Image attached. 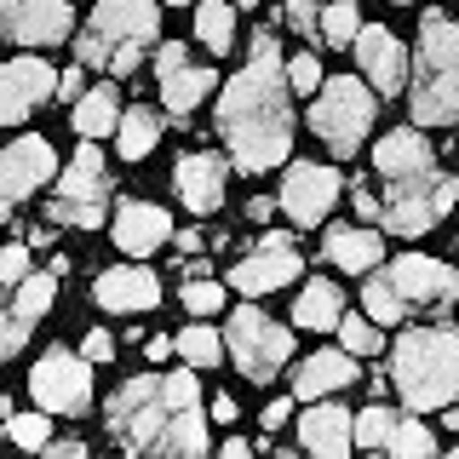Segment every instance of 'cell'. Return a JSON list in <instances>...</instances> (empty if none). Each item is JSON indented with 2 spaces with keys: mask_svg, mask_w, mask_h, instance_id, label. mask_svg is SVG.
Here are the masks:
<instances>
[{
  "mask_svg": "<svg viewBox=\"0 0 459 459\" xmlns=\"http://www.w3.org/2000/svg\"><path fill=\"white\" fill-rule=\"evenodd\" d=\"M219 133L230 143V161L241 172H270L293 150V109H287V75L276 64L270 29L253 35V57L219 98Z\"/></svg>",
  "mask_w": 459,
  "mask_h": 459,
  "instance_id": "1",
  "label": "cell"
},
{
  "mask_svg": "<svg viewBox=\"0 0 459 459\" xmlns=\"http://www.w3.org/2000/svg\"><path fill=\"white\" fill-rule=\"evenodd\" d=\"M109 430L133 454H207L195 373H138L109 396Z\"/></svg>",
  "mask_w": 459,
  "mask_h": 459,
  "instance_id": "2",
  "label": "cell"
},
{
  "mask_svg": "<svg viewBox=\"0 0 459 459\" xmlns=\"http://www.w3.org/2000/svg\"><path fill=\"white\" fill-rule=\"evenodd\" d=\"M373 167H379V178H385L379 219H385L391 236H425V230L459 201V178L437 172V155H430V143L413 133V126H402V133L385 138L379 150H373Z\"/></svg>",
  "mask_w": 459,
  "mask_h": 459,
  "instance_id": "3",
  "label": "cell"
},
{
  "mask_svg": "<svg viewBox=\"0 0 459 459\" xmlns=\"http://www.w3.org/2000/svg\"><path fill=\"white\" fill-rule=\"evenodd\" d=\"M391 385L408 408H448L459 402V327H413L391 351Z\"/></svg>",
  "mask_w": 459,
  "mask_h": 459,
  "instance_id": "4",
  "label": "cell"
},
{
  "mask_svg": "<svg viewBox=\"0 0 459 459\" xmlns=\"http://www.w3.org/2000/svg\"><path fill=\"white\" fill-rule=\"evenodd\" d=\"M408 109H413V121H420V126L459 121V23L442 18V12H425Z\"/></svg>",
  "mask_w": 459,
  "mask_h": 459,
  "instance_id": "5",
  "label": "cell"
},
{
  "mask_svg": "<svg viewBox=\"0 0 459 459\" xmlns=\"http://www.w3.org/2000/svg\"><path fill=\"white\" fill-rule=\"evenodd\" d=\"M155 29H161V6H155V0H98L75 52H81V64H92V69L104 64L115 75H133L143 47L155 40Z\"/></svg>",
  "mask_w": 459,
  "mask_h": 459,
  "instance_id": "6",
  "label": "cell"
},
{
  "mask_svg": "<svg viewBox=\"0 0 459 459\" xmlns=\"http://www.w3.org/2000/svg\"><path fill=\"white\" fill-rule=\"evenodd\" d=\"M104 195H109V172H104V155H98V138H86L75 150V161L64 167V178H57V195L47 201V219L75 224V230H98L104 224Z\"/></svg>",
  "mask_w": 459,
  "mask_h": 459,
  "instance_id": "7",
  "label": "cell"
},
{
  "mask_svg": "<svg viewBox=\"0 0 459 459\" xmlns=\"http://www.w3.org/2000/svg\"><path fill=\"white\" fill-rule=\"evenodd\" d=\"M310 126L322 133V143H327L333 155H356V150H362V138H368V126H373V98H368V86L351 81V75L327 81L322 98L310 104Z\"/></svg>",
  "mask_w": 459,
  "mask_h": 459,
  "instance_id": "8",
  "label": "cell"
},
{
  "mask_svg": "<svg viewBox=\"0 0 459 459\" xmlns=\"http://www.w3.org/2000/svg\"><path fill=\"white\" fill-rule=\"evenodd\" d=\"M230 356H236V368L247 373L253 385H264V379H276V368L293 356V333L287 327H276L264 310H236L230 316Z\"/></svg>",
  "mask_w": 459,
  "mask_h": 459,
  "instance_id": "9",
  "label": "cell"
},
{
  "mask_svg": "<svg viewBox=\"0 0 459 459\" xmlns=\"http://www.w3.org/2000/svg\"><path fill=\"white\" fill-rule=\"evenodd\" d=\"M29 391L47 413H86L92 402V356H69V351H47L29 373Z\"/></svg>",
  "mask_w": 459,
  "mask_h": 459,
  "instance_id": "10",
  "label": "cell"
},
{
  "mask_svg": "<svg viewBox=\"0 0 459 459\" xmlns=\"http://www.w3.org/2000/svg\"><path fill=\"white\" fill-rule=\"evenodd\" d=\"M0 35L18 47H57L69 35V0H0Z\"/></svg>",
  "mask_w": 459,
  "mask_h": 459,
  "instance_id": "11",
  "label": "cell"
},
{
  "mask_svg": "<svg viewBox=\"0 0 459 459\" xmlns=\"http://www.w3.org/2000/svg\"><path fill=\"white\" fill-rule=\"evenodd\" d=\"M333 201H339V172H333V167H322V161L287 167L281 207H287V219H293V224H322Z\"/></svg>",
  "mask_w": 459,
  "mask_h": 459,
  "instance_id": "12",
  "label": "cell"
},
{
  "mask_svg": "<svg viewBox=\"0 0 459 459\" xmlns=\"http://www.w3.org/2000/svg\"><path fill=\"white\" fill-rule=\"evenodd\" d=\"M57 75L47 69V57H12L0 64V126H18L35 104H47V92Z\"/></svg>",
  "mask_w": 459,
  "mask_h": 459,
  "instance_id": "13",
  "label": "cell"
},
{
  "mask_svg": "<svg viewBox=\"0 0 459 459\" xmlns=\"http://www.w3.org/2000/svg\"><path fill=\"white\" fill-rule=\"evenodd\" d=\"M293 276H299V253L287 247V236H264L253 258L230 264V287H241V293H276Z\"/></svg>",
  "mask_w": 459,
  "mask_h": 459,
  "instance_id": "14",
  "label": "cell"
},
{
  "mask_svg": "<svg viewBox=\"0 0 459 459\" xmlns=\"http://www.w3.org/2000/svg\"><path fill=\"white\" fill-rule=\"evenodd\" d=\"M385 276L396 281V293L408 299V305H448L459 293V276L448 264H437V258H425V253H402Z\"/></svg>",
  "mask_w": 459,
  "mask_h": 459,
  "instance_id": "15",
  "label": "cell"
},
{
  "mask_svg": "<svg viewBox=\"0 0 459 459\" xmlns=\"http://www.w3.org/2000/svg\"><path fill=\"white\" fill-rule=\"evenodd\" d=\"M52 178V143L47 138H18L0 150V201H23Z\"/></svg>",
  "mask_w": 459,
  "mask_h": 459,
  "instance_id": "16",
  "label": "cell"
},
{
  "mask_svg": "<svg viewBox=\"0 0 459 459\" xmlns=\"http://www.w3.org/2000/svg\"><path fill=\"white\" fill-rule=\"evenodd\" d=\"M155 75H161V98H167L172 115H190L201 98L212 92V69L190 64L184 47H161V52H155Z\"/></svg>",
  "mask_w": 459,
  "mask_h": 459,
  "instance_id": "17",
  "label": "cell"
},
{
  "mask_svg": "<svg viewBox=\"0 0 459 459\" xmlns=\"http://www.w3.org/2000/svg\"><path fill=\"white\" fill-rule=\"evenodd\" d=\"M172 190L190 212H219L224 207V161L219 155H184L172 167Z\"/></svg>",
  "mask_w": 459,
  "mask_h": 459,
  "instance_id": "18",
  "label": "cell"
},
{
  "mask_svg": "<svg viewBox=\"0 0 459 459\" xmlns=\"http://www.w3.org/2000/svg\"><path fill=\"white\" fill-rule=\"evenodd\" d=\"M167 236H172V219L161 207H150V201H121V207H115V247L121 253L143 258V253L161 247Z\"/></svg>",
  "mask_w": 459,
  "mask_h": 459,
  "instance_id": "19",
  "label": "cell"
},
{
  "mask_svg": "<svg viewBox=\"0 0 459 459\" xmlns=\"http://www.w3.org/2000/svg\"><path fill=\"white\" fill-rule=\"evenodd\" d=\"M356 57H362L368 81L379 86V92H402V81H408V57H402V40L391 29L368 23L362 35H356Z\"/></svg>",
  "mask_w": 459,
  "mask_h": 459,
  "instance_id": "20",
  "label": "cell"
},
{
  "mask_svg": "<svg viewBox=\"0 0 459 459\" xmlns=\"http://www.w3.org/2000/svg\"><path fill=\"white\" fill-rule=\"evenodd\" d=\"M98 305L104 310H155L161 305V281H155V270H133V264H121V270H104L98 276Z\"/></svg>",
  "mask_w": 459,
  "mask_h": 459,
  "instance_id": "21",
  "label": "cell"
},
{
  "mask_svg": "<svg viewBox=\"0 0 459 459\" xmlns=\"http://www.w3.org/2000/svg\"><path fill=\"white\" fill-rule=\"evenodd\" d=\"M299 437H305L310 454L339 459V454H351V442H356V420L339 408V402H316L305 420H299Z\"/></svg>",
  "mask_w": 459,
  "mask_h": 459,
  "instance_id": "22",
  "label": "cell"
},
{
  "mask_svg": "<svg viewBox=\"0 0 459 459\" xmlns=\"http://www.w3.org/2000/svg\"><path fill=\"white\" fill-rule=\"evenodd\" d=\"M351 379H356V362H351V351H322V356H310V362L293 373V396H305V402H322V396L344 391Z\"/></svg>",
  "mask_w": 459,
  "mask_h": 459,
  "instance_id": "23",
  "label": "cell"
},
{
  "mask_svg": "<svg viewBox=\"0 0 459 459\" xmlns=\"http://www.w3.org/2000/svg\"><path fill=\"white\" fill-rule=\"evenodd\" d=\"M322 253L333 258L339 270H356V276H368L373 264L385 258V241L373 236V230H356V224H339V230H327V241H322Z\"/></svg>",
  "mask_w": 459,
  "mask_h": 459,
  "instance_id": "24",
  "label": "cell"
},
{
  "mask_svg": "<svg viewBox=\"0 0 459 459\" xmlns=\"http://www.w3.org/2000/svg\"><path fill=\"white\" fill-rule=\"evenodd\" d=\"M339 316H344V293H339L333 281H310L305 293H299V305H293V322L310 327V333H327V327H339Z\"/></svg>",
  "mask_w": 459,
  "mask_h": 459,
  "instance_id": "25",
  "label": "cell"
},
{
  "mask_svg": "<svg viewBox=\"0 0 459 459\" xmlns=\"http://www.w3.org/2000/svg\"><path fill=\"white\" fill-rule=\"evenodd\" d=\"M115 86H92V92H81L75 98V133L81 138H104V133H115L121 126V104H115Z\"/></svg>",
  "mask_w": 459,
  "mask_h": 459,
  "instance_id": "26",
  "label": "cell"
},
{
  "mask_svg": "<svg viewBox=\"0 0 459 459\" xmlns=\"http://www.w3.org/2000/svg\"><path fill=\"white\" fill-rule=\"evenodd\" d=\"M195 35H201V47L230 52V35H236V0H201L195 6Z\"/></svg>",
  "mask_w": 459,
  "mask_h": 459,
  "instance_id": "27",
  "label": "cell"
},
{
  "mask_svg": "<svg viewBox=\"0 0 459 459\" xmlns=\"http://www.w3.org/2000/svg\"><path fill=\"white\" fill-rule=\"evenodd\" d=\"M115 133H121V155H126V161H143V155L155 150V138H161V121H155L150 109H133V115H121Z\"/></svg>",
  "mask_w": 459,
  "mask_h": 459,
  "instance_id": "28",
  "label": "cell"
},
{
  "mask_svg": "<svg viewBox=\"0 0 459 459\" xmlns=\"http://www.w3.org/2000/svg\"><path fill=\"white\" fill-rule=\"evenodd\" d=\"M362 299H368V316H373L379 327H396V322H402V310H408V299L396 293V281H391V276H373V281L362 287Z\"/></svg>",
  "mask_w": 459,
  "mask_h": 459,
  "instance_id": "29",
  "label": "cell"
},
{
  "mask_svg": "<svg viewBox=\"0 0 459 459\" xmlns=\"http://www.w3.org/2000/svg\"><path fill=\"white\" fill-rule=\"evenodd\" d=\"M322 35L333 40V47H356V35H362V18H356L351 0H333V6H322Z\"/></svg>",
  "mask_w": 459,
  "mask_h": 459,
  "instance_id": "30",
  "label": "cell"
},
{
  "mask_svg": "<svg viewBox=\"0 0 459 459\" xmlns=\"http://www.w3.org/2000/svg\"><path fill=\"white\" fill-rule=\"evenodd\" d=\"M178 351H184V362H195V368H219L224 344H219L212 327H184V333H178Z\"/></svg>",
  "mask_w": 459,
  "mask_h": 459,
  "instance_id": "31",
  "label": "cell"
},
{
  "mask_svg": "<svg viewBox=\"0 0 459 459\" xmlns=\"http://www.w3.org/2000/svg\"><path fill=\"white\" fill-rule=\"evenodd\" d=\"M339 339L351 356H373L379 351V322L373 316H339Z\"/></svg>",
  "mask_w": 459,
  "mask_h": 459,
  "instance_id": "32",
  "label": "cell"
},
{
  "mask_svg": "<svg viewBox=\"0 0 459 459\" xmlns=\"http://www.w3.org/2000/svg\"><path fill=\"white\" fill-rule=\"evenodd\" d=\"M391 430H396V413L391 408L356 413V442H362V448H391Z\"/></svg>",
  "mask_w": 459,
  "mask_h": 459,
  "instance_id": "33",
  "label": "cell"
},
{
  "mask_svg": "<svg viewBox=\"0 0 459 459\" xmlns=\"http://www.w3.org/2000/svg\"><path fill=\"white\" fill-rule=\"evenodd\" d=\"M52 310V276H23L18 281V316L23 322H40Z\"/></svg>",
  "mask_w": 459,
  "mask_h": 459,
  "instance_id": "34",
  "label": "cell"
},
{
  "mask_svg": "<svg viewBox=\"0 0 459 459\" xmlns=\"http://www.w3.org/2000/svg\"><path fill=\"white\" fill-rule=\"evenodd\" d=\"M6 430H12L18 448H47V442H52V420H47V413H12Z\"/></svg>",
  "mask_w": 459,
  "mask_h": 459,
  "instance_id": "35",
  "label": "cell"
},
{
  "mask_svg": "<svg viewBox=\"0 0 459 459\" xmlns=\"http://www.w3.org/2000/svg\"><path fill=\"white\" fill-rule=\"evenodd\" d=\"M385 454H437V437H430L420 420H396L391 448H385Z\"/></svg>",
  "mask_w": 459,
  "mask_h": 459,
  "instance_id": "36",
  "label": "cell"
},
{
  "mask_svg": "<svg viewBox=\"0 0 459 459\" xmlns=\"http://www.w3.org/2000/svg\"><path fill=\"white\" fill-rule=\"evenodd\" d=\"M224 305V287L212 281V276H190L184 281V310H195V316H212Z\"/></svg>",
  "mask_w": 459,
  "mask_h": 459,
  "instance_id": "37",
  "label": "cell"
},
{
  "mask_svg": "<svg viewBox=\"0 0 459 459\" xmlns=\"http://www.w3.org/2000/svg\"><path fill=\"white\" fill-rule=\"evenodd\" d=\"M287 86H293V92H322V64H316V52H299L293 64H287Z\"/></svg>",
  "mask_w": 459,
  "mask_h": 459,
  "instance_id": "38",
  "label": "cell"
},
{
  "mask_svg": "<svg viewBox=\"0 0 459 459\" xmlns=\"http://www.w3.org/2000/svg\"><path fill=\"white\" fill-rule=\"evenodd\" d=\"M23 339H29V322H23V316H18V310L0 316V362H6L12 351H23Z\"/></svg>",
  "mask_w": 459,
  "mask_h": 459,
  "instance_id": "39",
  "label": "cell"
},
{
  "mask_svg": "<svg viewBox=\"0 0 459 459\" xmlns=\"http://www.w3.org/2000/svg\"><path fill=\"white\" fill-rule=\"evenodd\" d=\"M287 23L293 29H322V0H287Z\"/></svg>",
  "mask_w": 459,
  "mask_h": 459,
  "instance_id": "40",
  "label": "cell"
},
{
  "mask_svg": "<svg viewBox=\"0 0 459 459\" xmlns=\"http://www.w3.org/2000/svg\"><path fill=\"white\" fill-rule=\"evenodd\" d=\"M23 270H29V253H23V247H0V281L18 287V281H23Z\"/></svg>",
  "mask_w": 459,
  "mask_h": 459,
  "instance_id": "41",
  "label": "cell"
},
{
  "mask_svg": "<svg viewBox=\"0 0 459 459\" xmlns=\"http://www.w3.org/2000/svg\"><path fill=\"white\" fill-rule=\"evenodd\" d=\"M86 356H92V362H109L115 356V339L104 333V327H86Z\"/></svg>",
  "mask_w": 459,
  "mask_h": 459,
  "instance_id": "42",
  "label": "cell"
},
{
  "mask_svg": "<svg viewBox=\"0 0 459 459\" xmlns=\"http://www.w3.org/2000/svg\"><path fill=\"white\" fill-rule=\"evenodd\" d=\"M57 92H64V98H81V92H86V75H81V69H69V75H57Z\"/></svg>",
  "mask_w": 459,
  "mask_h": 459,
  "instance_id": "43",
  "label": "cell"
},
{
  "mask_svg": "<svg viewBox=\"0 0 459 459\" xmlns=\"http://www.w3.org/2000/svg\"><path fill=\"white\" fill-rule=\"evenodd\" d=\"M356 212H362V219H379V195H368V184L356 190Z\"/></svg>",
  "mask_w": 459,
  "mask_h": 459,
  "instance_id": "44",
  "label": "cell"
},
{
  "mask_svg": "<svg viewBox=\"0 0 459 459\" xmlns=\"http://www.w3.org/2000/svg\"><path fill=\"white\" fill-rule=\"evenodd\" d=\"M201 241H207V230H184V236H178V258L184 253H201Z\"/></svg>",
  "mask_w": 459,
  "mask_h": 459,
  "instance_id": "45",
  "label": "cell"
},
{
  "mask_svg": "<svg viewBox=\"0 0 459 459\" xmlns=\"http://www.w3.org/2000/svg\"><path fill=\"white\" fill-rule=\"evenodd\" d=\"M287 413H293V408H287V402H270V408H264V430H276V425H287Z\"/></svg>",
  "mask_w": 459,
  "mask_h": 459,
  "instance_id": "46",
  "label": "cell"
},
{
  "mask_svg": "<svg viewBox=\"0 0 459 459\" xmlns=\"http://www.w3.org/2000/svg\"><path fill=\"white\" fill-rule=\"evenodd\" d=\"M172 344H178V339H150L143 351H150V362H167V356H172Z\"/></svg>",
  "mask_w": 459,
  "mask_h": 459,
  "instance_id": "47",
  "label": "cell"
},
{
  "mask_svg": "<svg viewBox=\"0 0 459 459\" xmlns=\"http://www.w3.org/2000/svg\"><path fill=\"white\" fill-rule=\"evenodd\" d=\"M47 448H52V454H64V459H81V454H86V442H47Z\"/></svg>",
  "mask_w": 459,
  "mask_h": 459,
  "instance_id": "48",
  "label": "cell"
},
{
  "mask_svg": "<svg viewBox=\"0 0 459 459\" xmlns=\"http://www.w3.org/2000/svg\"><path fill=\"white\" fill-rule=\"evenodd\" d=\"M212 420H224V425H230V420H236V402L219 396V402H212Z\"/></svg>",
  "mask_w": 459,
  "mask_h": 459,
  "instance_id": "49",
  "label": "cell"
},
{
  "mask_svg": "<svg viewBox=\"0 0 459 459\" xmlns=\"http://www.w3.org/2000/svg\"><path fill=\"white\" fill-rule=\"evenodd\" d=\"M12 219V201H0V224H6Z\"/></svg>",
  "mask_w": 459,
  "mask_h": 459,
  "instance_id": "50",
  "label": "cell"
},
{
  "mask_svg": "<svg viewBox=\"0 0 459 459\" xmlns=\"http://www.w3.org/2000/svg\"><path fill=\"white\" fill-rule=\"evenodd\" d=\"M448 425H454V437H459V408H454V413H448Z\"/></svg>",
  "mask_w": 459,
  "mask_h": 459,
  "instance_id": "51",
  "label": "cell"
},
{
  "mask_svg": "<svg viewBox=\"0 0 459 459\" xmlns=\"http://www.w3.org/2000/svg\"><path fill=\"white\" fill-rule=\"evenodd\" d=\"M167 6H190V0H167Z\"/></svg>",
  "mask_w": 459,
  "mask_h": 459,
  "instance_id": "52",
  "label": "cell"
},
{
  "mask_svg": "<svg viewBox=\"0 0 459 459\" xmlns=\"http://www.w3.org/2000/svg\"><path fill=\"white\" fill-rule=\"evenodd\" d=\"M236 6H253V0H236Z\"/></svg>",
  "mask_w": 459,
  "mask_h": 459,
  "instance_id": "53",
  "label": "cell"
},
{
  "mask_svg": "<svg viewBox=\"0 0 459 459\" xmlns=\"http://www.w3.org/2000/svg\"><path fill=\"white\" fill-rule=\"evenodd\" d=\"M396 6H408V0H396Z\"/></svg>",
  "mask_w": 459,
  "mask_h": 459,
  "instance_id": "54",
  "label": "cell"
},
{
  "mask_svg": "<svg viewBox=\"0 0 459 459\" xmlns=\"http://www.w3.org/2000/svg\"><path fill=\"white\" fill-rule=\"evenodd\" d=\"M0 287H6V281H0Z\"/></svg>",
  "mask_w": 459,
  "mask_h": 459,
  "instance_id": "55",
  "label": "cell"
}]
</instances>
